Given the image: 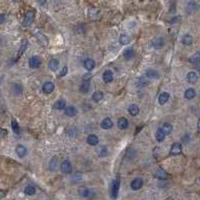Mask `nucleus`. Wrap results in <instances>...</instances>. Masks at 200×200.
<instances>
[{
  "label": "nucleus",
  "mask_w": 200,
  "mask_h": 200,
  "mask_svg": "<svg viewBox=\"0 0 200 200\" xmlns=\"http://www.w3.org/2000/svg\"><path fill=\"white\" fill-rule=\"evenodd\" d=\"M120 188V178L117 177L111 185V197L113 199H116L118 197V192H119Z\"/></svg>",
  "instance_id": "nucleus-1"
},
{
  "label": "nucleus",
  "mask_w": 200,
  "mask_h": 200,
  "mask_svg": "<svg viewBox=\"0 0 200 200\" xmlns=\"http://www.w3.org/2000/svg\"><path fill=\"white\" fill-rule=\"evenodd\" d=\"M61 171L65 174H70L72 172V165H71V162L69 160H64L61 163Z\"/></svg>",
  "instance_id": "nucleus-2"
},
{
  "label": "nucleus",
  "mask_w": 200,
  "mask_h": 200,
  "mask_svg": "<svg viewBox=\"0 0 200 200\" xmlns=\"http://www.w3.org/2000/svg\"><path fill=\"white\" fill-rule=\"evenodd\" d=\"M131 189L134 190V191H136V190H139L141 189V187L143 186V180L141 178H135V179H133L131 181Z\"/></svg>",
  "instance_id": "nucleus-3"
},
{
  "label": "nucleus",
  "mask_w": 200,
  "mask_h": 200,
  "mask_svg": "<svg viewBox=\"0 0 200 200\" xmlns=\"http://www.w3.org/2000/svg\"><path fill=\"white\" fill-rule=\"evenodd\" d=\"M34 36L36 37L37 40L41 43L43 46H47L48 45V38L45 35H43L41 32H38V31H35L34 32Z\"/></svg>",
  "instance_id": "nucleus-4"
},
{
  "label": "nucleus",
  "mask_w": 200,
  "mask_h": 200,
  "mask_svg": "<svg viewBox=\"0 0 200 200\" xmlns=\"http://www.w3.org/2000/svg\"><path fill=\"white\" fill-rule=\"evenodd\" d=\"M34 20V12L33 11H28L25 14L24 20H23V26H29V25L33 22Z\"/></svg>",
  "instance_id": "nucleus-5"
},
{
  "label": "nucleus",
  "mask_w": 200,
  "mask_h": 200,
  "mask_svg": "<svg viewBox=\"0 0 200 200\" xmlns=\"http://www.w3.org/2000/svg\"><path fill=\"white\" fill-rule=\"evenodd\" d=\"M79 194L83 198H91L93 192L87 187H81V188H79Z\"/></svg>",
  "instance_id": "nucleus-6"
},
{
  "label": "nucleus",
  "mask_w": 200,
  "mask_h": 200,
  "mask_svg": "<svg viewBox=\"0 0 200 200\" xmlns=\"http://www.w3.org/2000/svg\"><path fill=\"white\" fill-rule=\"evenodd\" d=\"M89 88H90V78L84 77L82 83L80 85V91L82 93H87L89 91Z\"/></svg>",
  "instance_id": "nucleus-7"
},
{
  "label": "nucleus",
  "mask_w": 200,
  "mask_h": 200,
  "mask_svg": "<svg viewBox=\"0 0 200 200\" xmlns=\"http://www.w3.org/2000/svg\"><path fill=\"white\" fill-rule=\"evenodd\" d=\"M41 64V59L38 56H32L29 59V66L31 68H38Z\"/></svg>",
  "instance_id": "nucleus-8"
},
{
  "label": "nucleus",
  "mask_w": 200,
  "mask_h": 200,
  "mask_svg": "<svg viewBox=\"0 0 200 200\" xmlns=\"http://www.w3.org/2000/svg\"><path fill=\"white\" fill-rule=\"evenodd\" d=\"M54 88H55L54 84H53L52 82H50V81H47V82H45L44 84H43V86H42L43 92L46 93V94H50L51 92H53Z\"/></svg>",
  "instance_id": "nucleus-9"
},
{
  "label": "nucleus",
  "mask_w": 200,
  "mask_h": 200,
  "mask_svg": "<svg viewBox=\"0 0 200 200\" xmlns=\"http://www.w3.org/2000/svg\"><path fill=\"white\" fill-rule=\"evenodd\" d=\"M181 151H182V145L180 144V143H174L172 145V147L170 149V154L171 155H178L180 154Z\"/></svg>",
  "instance_id": "nucleus-10"
},
{
  "label": "nucleus",
  "mask_w": 200,
  "mask_h": 200,
  "mask_svg": "<svg viewBox=\"0 0 200 200\" xmlns=\"http://www.w3.org/2000/svg\"><path fill=\"white\" fill-rule=\"evenodd\" d=\"M164 44H165V41H164V39L162 38V37H158V38H155V39L152 41V46H153V47H154L155 49H161V48L164 46Z\"/></svg>",
  "instance_id": "nucleus-11"
},
{
  "label": "nucleus",
  "mask_w": 200,
  "mask_h": 200,
  "mask_svg": "<svg viewBox=\"0 0 200 200\" xmlns=\"http://www.w3.org/2000/svg\"><path fill=\"white\" fill-rule=\"evenodd\" d=\"M101 128H103V129H105V130H108V129H110V128H112L113 127V121H112L110 118H104V119L102 120V122H101Z\"/></svg>",
  "instance_id": "nucleus-12"
},
{
  "label": "nucleus",
  "mask_w": 200,
  "mask_h": 200,
  "mask_svg": "<svg viewBox=\"0 0 200 200\" xmlns=\"http://www.w3.org/2000/svg\"><path fill=\"white\" fill-rule=\"evenodd\" d=\"M159 130H160L165 136H167L168 134H170L171 131H172V125H171L170 123H164L160 128H159Z\"/></svg>",
  "instance_id": "nucleus-13"
},
{
  "label": "nucleus",
  "mask_w": 200,
  "mask_h": 200,
  "mask_svg": "<svg viewBox=\"0 0 200 200\" xmlns=\"http://www.w3.org/2000/svg\"><path fill=\"white\" fill-rule=\"evenodd\" d=\"M99 142V139H98V136L95 135V134H90L87 137V143H88L89 145L91 146H95L97 145Z\"/></svg>",
  "instance_id": "nucleus-14"
},
{
  "label": "nucleus",
  "mask_w": 200,
  "mask_h": 200,
  "mask_svg": "<svg viewBox=\"0 0 200 200\" xmlns=\"http://www.w3.org/2000/svg\"><path fill=\"white\" fill-rule=\"evenodd\" d=\"M170 98V94L168 92H162L158 97V101L160 105H164Z\"/></svg>",
  "instance_id": "nucleus-15"
},
{
  "label": "nucleus",
  "mask_w": 200,
  "mask_h": 200,
  "mask_svg": "<svg viewBox=\"0 0 200 200\" xmlns=\"http://www.w3.org/2000/svg\"><path fill=\"white\" fill-rule=\"evenodd\" d=\"M117 126L120 129H127L128 126H129V122H128V120L125 117H121L117 121Z\"/></svg>",
  "instance_id": "nucleus-16"
},
{
  "label": "nucleus",
  "mask_w": 200,
  "mask_h": 200,
  "mask_svg": "<svg viewBox=\"0 0 200 200\" xmlns=\"http://www.w3.org/2000/svg\"><path fill=\"white\" fill-rule=\"evenodd\" d=\"M15 152H16V154L19 156L20 158H23L24 156L27 154V149L23 145H18L16 149H15Z\"/></svg>",
  "instance_id": "nucleus-17"
},
{
  "label": "nucleus",
  "mask_w": 200,
  "mask_h": 200,
  "mask_svg": "<svg viewBox=\"0 0 200 200\" xmlns=\"http://www.w3.org/2000/svg\"><path fill=\"white\" fill-rule=\"evenodd\" d=\"M146 77L148 78V79H157L159 77V73L157 70H154V69H148L146 71Z\"/></svg>",
  "instance_id": "nucleus-18"
},
{
  "label": "nucleus",
  "mask_w": 200,
  "mask_h": 200,
  "mask_svg": "<svg viewBox=\"0 0 200 200\" xmlns=\"http://www.w3.org/2000/svg\"><path fill=\"white\" fill-rule=\"evenodd\" d=\"M102 78H103V80H104V82L106 83L111 82V81L113 80V73H112V71L110 70H106L104 71V73H103Z\"/></svg>",
  "instance_id": "nucleus-19"
},
{
  "label": "nucleus",
  "mask_w": 200,
  "mask_h": 200,
  "mask_svg": "<svg viewBox=\"0 0 200 200\" xmlns=\"http://www.w3.org/2000/svg\"><path fill=\"white\" fill-rule=\"evenodd\" d=\"M196 96V92L193 88H188L186 89V91L184 92V97H185L187 100H191Z\"/></svg>",
  "instance_id": "nucleus-20"
},
{
  "label": "nucleus",
  "mask_w": 200,
  "mask_h": 200,
  "mask_svg": "<svg viewBox=\"0 0 200 200\" xmlns=\"http://www.w3.org/2000/svg\"><path fill=\"white\" fill-rule=\"evenodd\" d=\"M84 67H85V69H87L88 71H91L93 70V68L95 67V62L93 59H86L85 61H84Z\"/></svg>",
  "instance_id": "nucleus-21"
},
{
  "label": "nucleus",
  "mask_w": 200,
  "mask_h": 200,
  "mask_svg": "<svg viewBox=\"0 0 200 200\" xmlns=\"http://www.w3.org/2000/svg\"><path fill=\"white\" fill-rule=\"evenodd\" d=\"M77 114V109L74 107V106H69L65 109V115L69 117H73Z\"/></svg>",
  "instance_id": "nucleus-22"
},
{
  "label": "nucleus",
  "mask_w": 200,
  "mask_h": 200,
  "mask_svg": "<svg viewBox=\"0 0 200 200\" xmlns=\"http://www.w3.org/2000/svg\"><path fill=\"white\" fill-rule=\"evenodd\" d=\"M48 66H49V69H50V70L56 71V70L58 69V67H59V61L57 60V59L53 58V59H51V60L49 61Z\"/></svg>",
  "instance_id": "nucleus-23"
},
{
  "label": "nucleus",
  "mask_w": 200,
  "mask_h": 200,
  "mask_svg": "<svg viewBox=\"0 0 200 200\" xmlns=\"http://www.w3.org/2000/svg\"><path fill=\"white\" fill-rule=\"evenodd\" d=\"M27 46H28V42L26 39H23L22 41H21V45H20V49L19 51H18V54H17V58H19L21 55L23 54L25 50L27 49Z\"/></svg>",
  "instance_id": "nucleus-24"
},
{
  "label": "nucleus",
  "mask_w": 200,
  "mask_h": 200,
  "mask_svg": "<svg viewBox=\"0 0 200 200\" xmlns=\"http://www.w3.org/2000/svg\"><path fill=\"white\" fill-rule=\"evenodd\" d=\"M128 112H129V114L132 115V116H136V115L139 113V107L136 104H131L129 107H128Z\"/></svg>",
  "instance_id": "nucleus-25"
},
{
  "label": "nucleus",
  "mask_w": 200,
  "mask_h": 200,
  "mask_svg": "<svg viewBox=\"0 0 200 200\" xmlns=\"http://www.w3.org/2000/svg\"><path fill=\"white\" fill-rule=\"evenodd\" d=\"M197 80H198V76L194 71H191V72H189L187 74V81H188L189 83H195Z\"/></svg>",
  "instance_id": "nucleus-26"
},
{
  "label": "nucleus",
  "mask_w": 200,
  "mask_h": 200,
  "mask_svg": "<svg viewBox=\"0 0 200 200\" xmlns=\"http://www.w3.org/2000/svg\"><path fill=\"white\" fill-rule=\"evenodd\" d=\"M55 109L57 110H62V109H66V102L64 100H58L54 103V106H53Z\"/></svg>",
  "instance_id": "nucleus-27"
},
{
  "label": "nucleus",
  "mask_w": 200,
  "mask_h": 200,
  "mask_svg": "<svg viewBox=\"0 0 200 200\" xmlns=\"http://www.w3.org/2000/svg\"><path fill=\"white\" fill-rule=\"evenodd\" d=\"M35 192H36L35 187L32 186V185H28V186L25 187V189H24V193L26 195H29V196L34 195L35 194Z\"/></svg>",
  "instance_id": "nucleus-28"
},
{
  "label": "nucleus",
  "mask_w": 200,
  "mask_h": 200,
  "mask_svg": "<svg viewBox=\"0 0 200 200\" xmlns=\"http://www.w3.org/2000/svg\"><path fill=\"white\" fill-rule=\"evenodd\" d=\"M155 176L159 178V179H166L167 178V173L165 172L163 169H161V168H159V169L155 172Z\"/></svg>",
  "instance_id": "nucleus-29"
},
{
  "label": "nucleus",
  "mask_w": 200,
  "mask_h": 200,
  "mask_svg": "<svg viewBox=\"0 0 200 200\" xmlns=\"http://www.w3.org/2000/svg\"><path fill=\"white\" fill-rule=\"evenodd\" d=\"M103 96H104V94H103L102 91H96V92L93 93L92 100H93V101H95V102H98V101H100V100L103 98Z\"/></svg>",
  "instance_id": "nucleus-30"
},
{
  "label": "nucleus",
  "mask_w": 200,
  "mask_h": 200,
  "mask_svg": "<svg viewBox=\"0 0 200 200\" xmlns=\"http://www.w3.org/2000/svg\"><path fill=\"white\" fill-rule=\"evenodd\" d=\"M123 56L126 59H131L134 56V50L132 48H127L125 49V51L123 52Z\"/></svg>",
  "instance_id": "nucleus-31"
},
{
  "label": "nucleus",
  "mask_w": 200,
  "mask_h": 200,
  "mask_svg": "<svg viewBox=\"0 0 200 200\" xmlns=\"http://www.w3.org/2000/svg\"><path fill=\"white\" fill-rule=\"evenodd\" d=\"M188 61L191 62V63H197V62H199L200 61V53L199 52L194 53V54L189 57Z\"/></svg>",
  "instance_id": "nucleus-32"
},
{
  "label": "nucleus",
  "mask_w": 200,
  "mask_h": 200,
  "mask_svg": "<svg viewBox=\"0 0 200 200\" xmlns=\"http://www.w3.org/2000/svg\"><path fill=\"white\" fill-rule=\"evenodd\" d=\"M119 42L122 45H127L128 43L130 42V37L128 35H126V34H122V35L120 36V38H119Z\"/></svg>",
  "instance_id": "nucleus-33"
},
{
  "label": "nucleus",
  "mask_w": 200,
  "mask_h": 200,
  "mask_svg": "<svg viewBox=\"0 0 200 200\" xmlns=\"http://www.w3.org/2000/svg\"><path fill=\"white\" fill-rule=\"evenodd\" d=\"M192 41H193V38H192L191 35H189V34H186V35L183 36V38H182V43H183V44L190 45L192 43Z\"/></svg>",
  "instance_id": "nucleus-34"
},
{
  "label": "nucleus",
  "mask_w": 200,
  "mask_h": 200,
  "mask_svg": "<svg viewBox=\"0 0 200 200\" xmlns=\"http://www.w3.org/2000/svg\"><path fill=\"white\" fill-rule=\"evenodd\" d=\"M11 127H12V130H13L14 133L19 134V125H18L17 121L15 120V119H12V121H11Z\"/></svg>",
  "instance_id": "nucleus-35"
},
{
  "label": "nucleus",
  "mask_w": 200,
  "mask_h": 200,
  "mask_svg": "<svg viewBox=\"0 0 200 200\" xmlns=\"http://www.w3.org/2000/svg\"><path fill=\"white\" fill-rule=\"evenodd\" d=\"M12 90H13V92L16 95H19L20 93L22 92V86L19 85V84H14V85L12 86Z\"/></svg>",
  "instance_id": "nucleus-36"
},
{
  "label": "nucleus",
  "mask_w": 200,
  "mask_h": 200,
  "mask_svg": "<svg viewBox=\"0 0 200 200\" xmlns=\"http://www.w3.org/2000/svg\"><path fill=\"white\" fill-rule=\"evenodd\" d=\"M155 136H156V140H157L158 142H162L165 139V137H166L163 133L161 132L160 130H157V132H156Z\"/></svg>",
  "instance_id": "nucleus-37"
},
{
  "label": "nucleus",
  "mask_w": 200,
  "mask_h": 200,
  "mask_svg": "<svg viewBox=\"0 0 200 200\" xmlns=\"http://www.w3.org/2000/svg\"><path fill=\"white\" fill-rule=\"evenodd\" d=\"M98 155L100 156V157H105V156H107L108 155V149L106 147H101L99 149Z\"/></svg>",
  "instance_id": "nucleus-38"
},
{
  "label": "nucleus",
  "mask_w": 200,
  "mask_h": 200,
  "mask_svg": "<svg viewBox=\"0 0 200 200\" xmlns=\"http://www.w3.org/2000/svg\"><path fill=\"white\" fill-rule=\"evenodd\" d=\"M56 164H57V158H56V157L52 158V160L50 161V169H51V170L55 169V168H56Z\"/></svg>",
  "instance_id": "nucleus-39"
},
{
  "label": "nucleus",
  "mask_w": 200,
  "mask_h": 200,
  "mask_svg": "<svg viewBox=\"0 0 200 200\" xmlns=\"http://www.w3.org/2000/svg\"><path fill=\"white\" fill-rule=\"evenodd\" d=\"M139 84H140L141 86H146V85H147V84H148V80L146 79L145 76H143V77L140 78V79H139Z\"/></svg>",
  "instance_id": "nucleus-40"
},
{
  "label": "nucleus",
  "mask_w": 200,
  "mask_h": 200,
  "mask_svg": "<svg viewBox=\"0 0 200 200\" xmlns=\"http://www.w3.org/2000/svg\"><path fill=\"white\" fill-rule=\"evenodd\" d=\"M6 134H7V131H6L5 129H2V128H0V138L4 137Z\"/></svg>",
  "instance_id": "nucleus-41"
},
{
  "label": "nucleus",
  "mask_w": 200,
  "mask_h": 200,
  "mask_svg": "<svg viewBox=\"0 0 200 200\" xmlns=\"http://www.w3.org/2000/svg\"><path fill=\"white\" fill-rule=\"evenodd\" d=\"M66 73H67V67H64L63 70H62V73H60L59 76H64V75H66Z\"/></svg>",
  "instance_id": "nucleus-42"
},
{
  "label": "nucleus",
  "mask_w": 200,
  "mask_h": 200,
  "mask_svg": "<svg viewBox=\"0 0 200 200\" xmlns=\"http://www.w3.org/2000/svg\"><path fill=\"white\" fill-rule=\"evenodd\" d=\"M5 21V16L3 14H0V24H2Z\"/></svg>",
  "instance_id": "nucleus-43"
},
{
  "label": "nucleus",
  "mask_w": 200,
  "mask_h": 200,
  "mask_svg": "<svg viewBox=\"0 0 200 200\" xmlns=\"http://www.w3.org/2000/svg\"><path fill=\"white\" fill-rule=\"evenodd\" d=\"M197 127H198V131L200 132V120L198 121V125H197Z\"/></svg>",
  "instance_id": "nucleus-44"
},
{
  "label": "nucleus",
  "mask_w": 200,
  "mask_h": 200,
  "mask_svg": "<svg viewBox=\"0 0 200 200\" xmlns=\"http://www.w3.org/2000/svg\"><path fill=\"white\" fill-rule=\"evenodd\" d=\"M166 200H173V198H171V197H168Z\"/></svg>",
  "instance_id": "nucleus-45"
},
{
  "label": "nucleus",
  "mask_w": 200,
  "mask_h": 200,
  "mask_svg": "<svg viewBox=\"0 0 200 200\" xmlns=\"http://www.w3.org/2000/svg\"><path fill=\"white\" fill-rule=\"evenodd\" d=\"M199 181H200V178H199Z\"/></svg>",
  "instance_id": "nucleus-46"
}]
</instances>
